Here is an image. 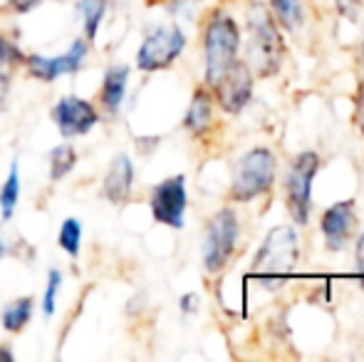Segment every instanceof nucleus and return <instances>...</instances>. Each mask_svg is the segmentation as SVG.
Returning <instances> with one entry per match:
<instances>
[{
    "label": "nucleus",
    "instance_id": "obj_1",
    "mask_svg": "<svg viewBox=\"0 0 364 362\" xmlns=\"http://www.w3.org/2000/svg\"><path fill=\"white\" fill-rule=\"evenodd\" d=\"M297 253H300V243H297L295 228L275 226L260 243L250 273L263 288H280L295 271Z\"/></svg>",
    "mask_w": 364,
    "mask_h": 362
},
{
    "label": "nucleus",
    "instance_id": "obj_2",
    "mask_svg": "<svg viewBox=\"0 0 364 362\" xmlns=\"http://www.w3.org/2000/svg\"><path fill=\"white\" fill-rule=\"evenodd\" d=\"M248 68H253L260 78H270L280 70L283 58V38L278 33L273 15L265 5L253 3L248 8V45H245Z\"/></svg>",
    "mask_w": 364,
    "mask_h": 362
},
{
    "label": "nucleus",
    "instance_id": "obj_3",
    "mask_svg": "<svg viewBox=\"0 0 364 362\" xmlns=\"http://www.w3.org/2000/svg\"><path fill=\"white\" fill-rule=\"evenodd\" d=\"M240 33L228 13H213L203 30V80L208 87L238 60Z\"/></svg>",
    "mask_w": 364,
    "mask_h": 362
},
{
    "label": "nucleus",
    "instance_id": "obj_4",
    "mask_svg": "<svg viewBox=\"0 0 364 362\" xmlns=\"http://www.w3.org/2000/svg\"><path fill=\"white\" fill-rule=\"evenodd\" d=\"M275 181V154L265 147L245 151L238 159L230 183V198L238 203L253 201L265 193Z\"/></svg>",
    "mask_w": 364,
    "mask_h": 362
},
{
    "label": "nucleus",
    "instance_id": "obj_5",
    "mask_svg": "<svg viewBox=\"0 0 364 362\" xmlns=\"http://www.w3.org/2000/svg\"><path fill=\"white\" fill-rule=\"evenodd\" d=\"M238 233V216H235V211L230 206L220 208L208 218L201 241V258L206 273H220L228 266L230 256L235 253Z\"/></svg>",
    "mask_w": 364,
    "mask_h": 362
},
{
    "label": "nucleus",
    "instance_id": "obj_6",
    "mask_svg": "<svg viewBox=\"0 0 364 362\" xmlns=\"http://www.w3.org/2000/svg\"><path fill=\"white\" fill-rule=\"evenodd\" d=\"M183 48H186V33L178 25H156L144 35L134 63L141 73H159V70L171 68L183 53Z\"/></svg>",
    "mask_w": 364,
    "mask_h": 362
},
{
    "label": "nucleus",
    "instance_id": "obj_7",
    "mask_svg": "<svg viewBox=\"0 0 364 362\" xmlns=\"http://www.w3.org/2000/svg\"><path fill=\"white\" fill-rule=\"evenodd\" d=\"M317 169H320V156L315 151H300L285 174V201L297 226H305L310 221L312 181H315Z\"/></svg>",
    "mask_w": 364,
    "mask_h": 362
},
{
    "label": "nucleus",
    "instance_id": "obj_8",
    "mask_svg": "<svg viewBox=\"0 0 364 362\" xmlns=\"http://www.w3.org/2000/svg\"><path fill=\"white\" fill-rule=\"evenodd\" d=\"M87 55H90V40L85 35L75 38L70 43V48L65 50L63 55H40V53H33V55H25V73L30 75L33 80L38 82H55L60 78H68V75H75L85 68L87 63Z\"/></svg>",
    "mask_w": 364,
    "mask_h": 362
},
{
    "label": "nucleus",
    "instance_id": "obj_9",
    "mask_svg": "<svg viewBox=\"0 0 364 362\" xmlns=\"http://www.w3.org/2000/svg\"><path fill=\"white\" fill-rule=\"evenodd\" d=\"M186 176L176 174L168 176L161 183L151 188V198H149V208L156 223L168 228H183V218H186Z\"/></svg>",
    "mask_w": 364,
    "mask_h": 362
},
{
    "label": "nucleus",
    "instance_id": "obj_10",
    "mask_svg": "<svg viewBox=\"0 0 364 362\" xmlns=\"http://www.w3.org/2000/svg\"><path fill=\"white\" fill-rule=\"evenodd\" d=\"M53 124L58 127V132L65 139H73V137H85L100 124V110L92 105L90 100L77 95H65L55 102L53 112Z\"/></svg>",
    "mask_w": 364,
    "mask_h": 362
},
{
    "label": "nucleus",
    "instance_id": "obj_11",
    "mask_svg": "<svg viewBox=\"0 0 364 362\" xmlns=\"http://www.w3.org/2000/svg\"><path fill=\"white\" fill-rule=\"evenodd\" d=\"M216 92V102L220 110L228 112V115H238L245 110V105L253 97V75L250 68L240 60H235L228 70L216 80V85L211 87Z\"/></svg>",
    "mask_w": 364,
    "mask_h": 362
},
{
    "label": "nucleus",
    "instance_id": "obj_12",
    "mask_svg": "<svg viewBox=\"0 0 364 362\" xmlns=\"http://www.w3.org/2000/svg\"><path fill=\"white\" fill-rule=\"evenodd\" d=\"M322 236L327 241L330 251H342L347 243V238L352 236L357 226V211L355 201H337L335 206H330L322 213Z\"/></svg>",
    "mask_w": 364,
    "mask_h": 362
},
{
    "label": "nucleus",
    "instance_id": "obj_13",
    "mask_svg": "<svg viewBox=\"0 0 364 362\" xmlns=\"http://www.w3.org/2000/svg\"><path fill=\"white\" fill-rule=\"evenodd\" d=\"M134 188V161L129 154L119 151L112 156L105 176H102V196L109 203H124Z\"/></svg>",
    "mask_w": 364,
    "mask_h": 362
},
{
    "label": "nucleus",
    "instance_id": "obj_14",
    "mask_svg": "<svg viewBox=\"0 0 364 362\" xmlns=\"http://www.w3.org/2000/svg\"><path fill=\"white\" fill-rule=\"evenodd\" d=\"M129 65H109L102 75L100 87V105L107 115H119L122 105L127 100V87H129Z\"/></svg>",
    "mask_w": 364,
    "mask_h": 362
},
{
    "label": "nucleus",
    "instance_id": "obj_15",
    "mask_svg": "<svg viewBox=\"0 0 364 362\" xmlns=\"http://www.w3.org/2000/svg\"><path fill=\"white\" fill-rule=\"evenodd\" d=\"M213 122V97L206 87H198L191 97V105L183 117V127L191 134H203Z\"/></svg>",
    "mask_w": 364,
    "mask_h": 362
},
{
    "label": "nucleus",
    "instance_id": "obj_16",
    "mask_svg": "<svg viewBox=\"0 0 364 362\" xmlns=\"http://www.w3.org/2000/svg\"><path fill=\"white\" fill-rule=\"evenodd\" d=\"M35 313V298L33 295H23V298H15L0 310V325H3L5 333L18 335L28 328V323L33 320Z\"/></svg>",
    "mask_w": 364,
    "mask_h": 362
},
{
    "label": "nucleus",
    "instance_id": "obj_17",
    "mask_svg": "<svg viewBox=\"0 0 364 362\" xmlns=\"http://www.w3.org/2000/svg\"><path fill=\"white\" fill-rule=\"evenodd\" d=\"M107 3L109 0H77V15L82 20V33L90 43H95L100 28L105 23L107 15Z\"/></svg>",
    "mask_w": 364,
    "mask_h": 362
},
{
    "label": "nucleus",
    "instance_id": "obj_18",
    "mask_svg": "<svg viewBox=\"0 0 364 362\" xmlns=\"http://www.w3.org/2000/svg\"><path fill=\"white\" fill-rule=\"evenodd\" d=\"M20 188H23L20 166H18V161H13L5 181L0 183V221H10V218L15 216V208H18V201H20Z\"/></svg>",
    "mask_w": 364,
    "mask_h": 362
},
{
    "label": "nucleus",
    "instance_id": "obj_19",
    "mask_svg": "<svg viewBox=\"0 0 364 362\" xmlns=\"http://www.w3.org/2000/svg\"><path fill=\"white\" fill-rule=\"evenodd\" d=\"M48 166H50V181H63L68 179L77 166V149L73 144H58L55 149H50L48 154Z\"/></svg>",
    "mask_w": 364,
    "mask_h": 362
},
{
    "label": "nucleus",
    "instance_id": "obj_20",
    "mask_svg": "<svg viewBox=\"0 0 364 362\" xmlns=\"http://www.w3.org/2000/svg\"><path fill=\"white\" fill-rule=\"evenodd\" d=\"M82 236H85V228H82V221L75 216L65 218L63 226L58 231V246L68 253L70 258H77L82 251Z\"/></svg>",
    "mask_w": 364,
    "mask_h": 362
},
{
    "label": "nucleus",
    "instance_id": "obj_21",
    "mask_svg": "<svg viewBox=\"0 0 364 362\" xmlns=\"http://www.w3.org/2000/svg\"><path fill=\"white\" fill-rule=\"evenodd\" d=\"M63 283L65 275L58 268H50L48 271V280H45V290H43V315L45 318H53L55 310H58V298L63 293Z\"/></svg>",
    "mask_w": 364,
    "mask_h": 362
},
{
    "label": "nucleus",
    "instance_id": "obj_22",
    "mask_svg": "<svg viewBox=\"0 0 364 362\" xmlns=\"http://www.w3.org/2000/svg\"><path fill=\"white\" fill-rule=\"evenodd\" d=\"M275 18L288 30H297L302 25V3L300 0H270Z\"/></svg>",
    "mask_w": 364,
    "mask_h": 362
},
{
    "label": "nucleus",
    "instance_id": "obj_23",
    "mask_svg": "<svg viewBox=\"0 0 364 362\" xmlns=\"http://www.w3.org/2000/svg\"><path fill=\"white\" fill-rule=\"evenodd\" d=\"M25 65V53L15 40H10L8 35H0V70L10 73L15 68Z\"/></svg>",
    "mask_w": 364,
    "mask_h": 362
},
{
    "label": "nucleus",
    "instance_id": "obj_24",
    "mask_svg": "<svg viewBox=\"0 0 364 362\" xmlns=\"http://www.w3.org/2000/svg\"><path fill=\"white\" fill-rule=\"evenodd\" d=\"M5 5H8L10 13L28 15V13H33L35 8H40V5H43V0H5Z\"/></svg>",
    "mask_w": 364,
    "mask_h": 362
},
{
    "label": "nucleus",
    "instance_id": "obj_25",
    "mask_svg": "<svg viewBox=\"0 0 364 362\" xmlns=\"http://www.w3.org/2000/svg\"><path fill=\"white\" fill-rule=\"evenodd\" d=\"M178 308H181V313H196L198 310V295L196 293H186L181 295V300H178Z\"/></svg>",
    "mask_w": 364,
    "mask_h": 362
},
{
    "label": "nucleus",
    "instance_id": "obj_26",
    "mask_svg": "<svg viewBox=\"0 0 364 362\" xmlns=\"http://www.w3.org/2000/svg\"><path fill=\"white\" fill-rule=\"evenodd\" d=\"M337 8L345 18H355L357 10H360V0H337Z\"/></svg>",
    "mask_w": 364,
    "mask_h": 362
},
{
    "label": "nucleus",
    "instance_id": "obj_27",
    "mask_svg": "<svg viewBox=\"0 0 364 362\" xmlns=\"http://www.w3.org/2000/svg\"><path fill=\"white\" fill-rule=\"evenodd\" d=\"M355 258H357V268H360V273L364 275V233L360 236V241H357V246H355Z\"/></svg>",
    "mask_w": 364,
    "mask_h": 362
},
{
    "label": "nucleus",
    "instance_id": "obj_28",
    "mask_svg": "<svg viewBox=\"0 0 364 362\" xmlns=\"http://www.w3.org/2000/svg\"><path fill=\"white\" fill-rule=\"evenodd\" d=\"M5 97H8V73L0 70V110L5 107Z\"/></svg>",
    "mask_w": 364,
    "mask_h": 362
},
{
    "label": "nucleus",
    "instance_id": "obj_29",
    "mask_svg": "<svg viewBox=\"0 0 364 362\" xmlns=\"http://www.w3.org/2000/svg\"><path fill=\"white\" fill-rule=\"evenodd\" d=\"M13 362L15 360V355H13V350L8 348V345H0V362Z\"/></svg>",
    "mask_w": 364,
    "mask_h": 362
},
{
    "label": "nucleus",
    "instance_id": "obj_30",
    "mask_svg": "<svg viewBox=\"0 0 364 362\" xmlns=\"http://www.w3.org/2000/svg\"><path fill=\"white\" fill-rule=\"evenodd\" d=\"M10 253V246H8V241H5L3 236H0V261H3L5 256Z\"/></svg>",
    "mask_w": 364,
    "mask_h": 362
},
{
    "label": "nucleus",
    "instance_id": "obj_31",
    "mask_svg": "<svg viewBox=\"0 0 364 362\" xmlns=\"http://www.w3.org/2000/svg\"><path fill=\"white\" fill-rule=\"evenodd\" d=\"M362 68H364V35H362Z\"/></svg>",
    "mask_w": 364,
    "mask_h": 362
}]
</instances>
